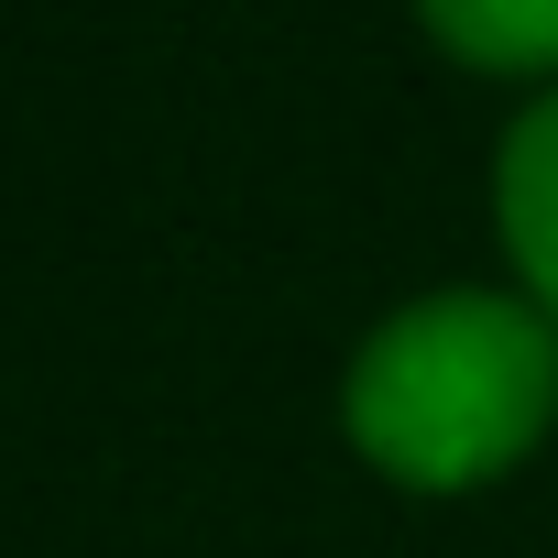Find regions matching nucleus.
<instances>
[{
  "mask_svg": "<svg viewBox=\"0 0 558 558\" xmlns=\"http://www.w3.org/2000/svg\"><path fill=\"white\" fill-rule=\"evenodd\" d=\"M493 219H504V252H514V274H525V296L558 318V99H536V110L504 132Z\"/></svg>",
  "mask_w": 558,
  "mask_h": 558,
  "instance_id": "obj_2",
  "label": "nucleus"
},
{
  "mask_svg": "<svg viewBox=\"0 0 558 558\" xmlns=\"http://www.w3.org/2000/svg\"><path fill=\"white\" fill-rule=\"evenodd\" d=\"M416 12L460 66H493V77L558 66V0H416Z\"/></svg>",
  "mask_w": 558,
  "mask_h": 558,
  "instance_id": "obj_3",
  "label": "nucleus"
},
{
  "mask_svg": "<svg viewBox=\"0 0 558 558\" xmlns=\"http://www.w3.org/2000/svg\"><path fill=\"white\" fill-rule=\"evenodd\" d=\"M558 416V318L536 296H427L351 362V449L416 493L514 471Z\"/></svg>",
  "mask_w": 558,
  "mask_h": 558,
  "instance_id": "obj_1",
  "label": "nucleus"
}]
</instances>
